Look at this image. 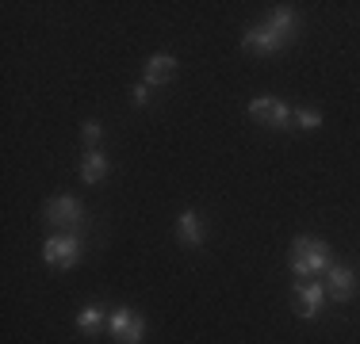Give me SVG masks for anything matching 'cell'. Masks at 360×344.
I'll use <instances>...</instances> for the list:
<instances>
[{"instance_id": "9", "label": "cell", "mask_w": 360, "mask_h": 344, "mask_svg": "<svg viewBox=\"0 0 360 344\" xmlns=\"http://www.w3.org/2000/svg\"><path fill=\"white\" fill-rule=\"evenodd\" d=\"M176 77V58L169 54H153L150 62H146V84H165Z\"/></svg>"}, {"instance_id": "16", "label": "cell", "mask_w": 360, "mask_h": 344, "mask_svg": "<svg viewBox=\"0 0 360 344\" xmlns=\"http://www.w3.org/2000/svg\"><path fill=\"white\" fill-rule=\"evenodd\" d=\"M134 103H139V107L150 103V84H139V88H134Z\"/></svg>"}, {"instance_id": "7", "label": "cell", "mask_w": 360, "mask_h": 344, "mask_svg": "<svg viewBox=\"0 0 360 344\" xmlns=\"http://www.w3.org/2000/svg\"><path fill=\"white\" fill-rule=\"evenodd\" d=\"M295 303H299V314L303 317H319V310L326 303V283H314V279L295 283Z\"/></svg>"}, {"instance_id": "1", "label": "cell", "mask_w": 360, "mask_h": 344, "mask_svg": "<svg viewBox=\"0 0 360 344\" xmlns=\"http://www.w3.org/2000/svg\"><path fill=\"white\" fill-rule=\"evenodd\" d=\"M291 272L299 275V279H314L319 272H330V245L319 237H295V245H291Z\"/></svg>"}, {"instance_id": "10", "label": "cell", "mask_w": 360, "mask_h": 344, "mask_svg": "<svg viewBox=\"0 0 360 344\" xmlns=\"http://www.w3.org/2000/svg\"><path fill=\"white\" fill-rule=\"evenodd\" d=\"M176 234L184 245H203V237H207V230H203V222H200V214L195 211H184L176 218Z\"/></svg>"}, {"instance_id": "13", "label": "cell", "mask_w": 360, "mask_h": 344, "mask_svg": "<svg viewBox=\"0 0 360 344\" xmlns=\"http://www.w3.org/2000/svg\"><path fill=\"white\" fill-rule=\"evenodd\" d=\"M104 310H100V306H81V310H77V329H81V333H96L100 329V325H104Z\"/></svg>"}, {"instance_id": "15", "label": "cell", "mask_w": 360, "mask_h": 344, "mask_svg": "<svg viewBox=\"0 0 360 344\" xmlns=\"http://www.w3.org/2000/svg\"><path fill=\"white\" fill-rule=\"evenodd\" d=\"M81 142L89 145V150H96V142H100V123H84V126H81Z\"/></svg>"}, {"instance_id": "2", "label": "cell", "mask_w": 360, "mask_h": 344, "mask_svg": "<svg viewBox=\"0 0 360 344\" xmlns=\"http://www.w3.org/2000/svg\"><path fill=\"white\" fill-rule=\"evenodd\" d=\"M46 222L54 230H73V234H81L84 226V206L73 199V195H58V199L46 203Z\"/></svg>"}, {"instance_id": "11", "label": "cell", "mask_w": 360, "mask_h": 344, "mask_svg": "<svg viewBox=\"0 0 360 344\" xmlns=\"http://www.w3.org/2000/svg\"><path fill=\"white\" fill-rule=\"evenodd\" d=\"M108 176V157L100 150H84V161H81V180L84 184H100Z\"/></svg>"}, {"instance_id": "12", "label": "cell", "mask_w": 360, "mask_h": 344, "mask_svg": "<svg viewBox=\"0 0 360 344\" xmlns=\"http://www.w3.org/2000/svg\"><path fill=\"white\" fill-rule=\"evenodd\" d=\"M295 23H299V15H295V8L291 4H280L276 12H272V20H269V27L280 34V39H291L295 34Z\"/></svg>"}, {"instance_id": "14", "label": "cell", "mask_w": 360, "mask_h": 344, "mask_svg": "<svg viewBox=\"0 0 360 344\" xmlns=\"http://www.w3.org/2000/svg\"><path fill=\"white\" fill-rule=\"evenodd\" d=\"M291 123H295L299 131H319V126H322V115H319V111H307V107H299L295 115H291Z\"/></svg>"}, {"instance_id": "4", "label": "cell", "mask_w": 360, "mask_h": 344, "mask_svg": "<svg viewBox=\"0 0 360 344\" xmlns=\"http://www.w3.org/2000/svg\"><path fill=\"white\" fill-rule=\"evenodd\" d=\"M250 115L257 119V123H269L272 131H288V126H291L288 103L276 100V96H257V100H250Z\"/></svg>"}, {"instance_id": "3", "label": "cell", "mask_w": 360, "mask_h": 344, "mask_svg": "<svg viewBox=\"0 0 360 344\" xmlns=\"http://www.w3.org/2000/svg\"><path fill=\"white\" fill-rule=\"evenodd\" d=\"M42 260H46L50 268H73V264L81 260V237L77 234H54L42 245Z\"/></svg>"}, {"instance_id": "6", "label": "cell", "mask_w": 360, "mask_h": 344, "mask_svg": "<svg viewBox=\"0 0 360 344\" xmlns=\"http://www.w3.org/2000/svg\"><path fill=\"white\" fill-rule=\"evenodd\" d=\"M242 46L250 50V54H276V50H284V46H288V39H280V34L272 31L269 23H264V27H253V31H245Z\"/></svg>"}, {"instance_id": "5", "label": "cell", "mask_w": 360, "mask_h": 344, "mask_svg": "<svg viewBox=\"0 0 360 344\" xmlns=\"http://www.w3.org/2000/svg\"><path fill=\"white\" fill-rule=\"evenodd\" d=\"M108 325H111V333H115L119 344H142V337H146V322L134 314V310H127V306L111 310Z\"/></svg>"}, {"instance_id": "8", "label": "cell", "mask_w": 360, "mask_h": 344, "mask_svg": "<svg viewBox=\"0 0 360 344\" xmlns=\"http://www.w3.org/2000/svg\"><path fill=\"white\" fill-rule=\"evenodd\" d=\"M353 272L349 268H338V264H333L330 268V275H326V295L330 298H338V303H349V298H353Z\"/></svg>"}]
</instances>
